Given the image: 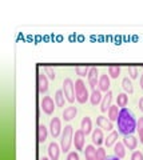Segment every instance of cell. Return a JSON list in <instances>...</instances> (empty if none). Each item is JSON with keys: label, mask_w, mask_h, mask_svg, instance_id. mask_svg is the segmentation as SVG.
<instances>
[{"label": "cell", "mask_w": 143, "mask_h": 160, "mask_svg": "<svg viewBox=\"0 0 143 160\" xmlns=\"http://www.w3.org/2000/svg\"><path fill=\"white\" fill-rule=\"evenodd\" d=\"M119 112H120V109L118 106H111L110 108H108V119L111 120V122H115V120H118V116H119Z\"/></svg>", "instance_id": "obj_26"}, {"label": "cell", "mask_w": 143, "mask_h": 160, "mask_svg": "<svg viewBox=\"0 0 143 160\" xmlns=\"http://www.w3.org/2000/svg\"><path fill=\"white\" fill-rule=\"evenodd\" d=\"M136 131L139 133V142L143 144V116L136 120Z\"/></svg>", "instance_id": "obj_28"}, {"label": "cell", "mask_w": 143, "mask_h": 160, "mask_svg": "<svg viewBox=\"0 0 143 160\" xmlns=\"http://www.w3.org/2000/svg\"><path fill=\"white\" fill-rule=\"evenodd\" d=\"M67 102L66 96H64V92L63 89H58L55 92V103H56V107H64V103Z\"/></svg>", "instance_id": "obj_22"}, {"label": "cell", "mask_w": 143, "mask_h": 160, "mask_svg": "<svg viewBox=\"0 0 143 160\" xmlns=\"http://www.w3.org/2000/svg\"><path fill=\"white\" fill-rule=\"evenodd\" d=\"M75 96L78 103L84 104L88 99H90V93H88V89L86 87L84 82L82 79H78L75 82Z\"/></svg>", "instance_id": "obj_3"}, {"label": "cell", "mask_w": 143, "mask_h": 160, "mask_svg": "<svg viewBox=\"0 0 143 160\" xmlns=\"http://www.w3.org/2000/svg\"><path fill=\"white\" fill-rule=\"evenodd\" d=\"M60 146H59L58 143L55 142H52L50 146H48V149H47V152H48V158H50L51 160H59V156H60Z\"/></svg>", "instance_id": "obj_9"}, {"label": "cell", "mask_w": 143, "mask_h": 160, "mask_svg": "<svg viewBox=\"0 0 143 160\" xmlns=\"http://www.w3.org/2000/svg\"><path fill=\"white\" fill-rule=\"evenodd\" d=\"M112 96H114L112 91H108V92L105 95V96H103V100H102V103H100V111H102V112H107L108 108L111 107Z\"/></svg>", "instance_id": "obj_14"}, {"label": "cell", "mask_w": 143, "mask_h": 160, "mask_svg": "<svg viewBox=\"0 0 143 160\" xmlns=\"http://www.w3.org/2000/svg\"><path fill=\"white\" fill-rule=\"evenodd\" d=\"M116 122H118V129L125 136L126 135H132L136 131V119L130 109L120 108V112Z\"/></svg>", "instance_id": "obj_1"}, {"label": "cell", "mask_w": 143, "mask_h": 160, "mask_svg": "<svg viewBox=\"0 0 143 160\" xmlns=\"http://www.w3.org/2000/svg\"><path fill=\"white\" fill-rule=\"evenodd\" d=\"M67 160H79V155H78V152H70L68 153V156H67Z\"/></svg>", "instance_id": "obj_34"}, {"label": "cell", "mask_w": 143, "mask_h": 160, "mask_svg": "<svg viewBox=\"0 0 143 160\" xmlns=\"http://www.w3.org/2000/svg\"><path fill=\"white\" fill-rule=\"evenodd\" d=\"M96 160H107V155H106V149L99 147L96 149Z\"/></svg>", "instance_id": "obj_30"}, {"label": "cell", "mask_w": 143, "mask_h": 160, "mask_svg": "<svg viewBox=\"0 0 143 160\" xmlns=\"http://www.w3.org/2000/svg\"><path fill=\"white\" fill-rule=\"evenodd\" d=\"M118 143V132L116 131H111V133L107 136V139L105 140V144H106V147H112V146H115V144Z\"/></svg>", "instance_id": "obj_23"}, {"label": "cell", "mask_w": 143, "mask_h": 160, "mask_svg": "<svg viewBox=\"0 0 143 160\" xmlns=\"http://www.w3.org/2000/svg\"><path fill=\"white\" fill-rule=\"evenodd\" d=\"M119 75H120V67H118V66L108 67V76H110V78L116 79Z\"/></svg>", "instance_id": "obj_27"}, {"label": "cell", "mask_w": 143, "mask_h": 160, "mask_svg": "<svg viewBox=\"0 0 143 160\" xmlns=\"http://www.w3.org/2000/svg\"><path fill=\"white\" fill-rule=\"evenodd\" d=\"M40 160H51V159H50V158H44V156H43Z\"/></svg>", "instance_id": "obj_38"}, {"label": "cell", "mask_w": 143, "mask_h": 160, "mask_svg": "<svg viewBox=\"0 0 143 160\" xmlns=\"http://www.w3.org/2000/svg\"><path fill=\"white\" fill-rule=\"evenodd\" d=\"M84 142H86V135L82 129H78L74 133V146H75L76 151H82L84 149Z\"/></svg>", "instance_id": "obj_5"}, {"label": "cell", "mask_w": 143, "mask_h": 160, "mask_svg": "<svg viewBox=\"0 0 143 160\" xmlns=\"http://www.w3.org/2000/svg\"><path fill=\"white\" fill-rule=\"evenodd\" d=\"M75 72H76V75H79V76H86V75H88V72H90V68H87V67H76Z\"/></svg>", "instance_id": "obj_31"}, {"label": "cell", "mask_w": 143, "mask_h": 160, "mask_svg": "<svg viewBox=\"0 0 143 160\" xmlns=\"http://www.w3.org/2000/svg\"><path fill=\"white\" fill-rule=\"evenodd\" d=\"M103 100V96H102V91L100 89H92V92L90 95V102L92 106H98L100 104Z\"/></svg>", "instance_id": "obj_18"}, {"label": "cell", "mask_w": 143, "mask_h": 160, "mask_svg": "<svg viewBox=\"0 0 143 160\" xmlns=\"http://www.w3.org/2000/svg\"><path fill=\"white\" fill-rule=\"evenodd\" d=\"M123 144H125L126 148H129L130 151H134V149H136V146H138V139L134 135H126V136L123 138Z\"/></svg>", "instance_id": "obj_13"}, {"label": "cell", "mask_w": 143, "mask_h": 160, "mask_svg": "<svg viewBox=\"0 0 143 160\" xmlns=\"http://www.w3.org/2000/svg\"><path fill=\"white\" fill-rule=\"evenodd\" d=\"M63 92H64V96H66V100L68 103H74L75 102V83L72 82L70 78L64 79L63 82Z\"/></svg>", "instance_id": "obj_4"}, {"label": "cell", "mask_w": 143, "mask_h": 160, "mask_svg": "<svg viewBox=\"0 0 143 160\" xmlns=\"http://www.w3.org/2000/svg\"><path fill=\"white\" fill-rule=\"evenodd\" d=\"M139 83H140V88L143 89V73H142V76H140V80H139Z\"/></svg>", "instance_id": "obj_37"}, {"label": "cell", "mask_w": 143, "mask_h": 160, "mask_svg": "<svg viewBox=\"0 0 143 160\" xmlns=\"http://www.w3.org/2000/svg\"><path fill=\"white\" fill-rule=\"evenodd\" d=\"M114 153H115V156H116V158L123 159V158L126 156V146H125L123 143L118 142L115 146H114Z\"/></svg>", "instance_id": "obj_20"}, {"label": "cell", "mask_w": 143, "mask_h": 160, "mask_svg": "<svg viewBox=\"0 0 143 160\" xmlns=\"http://www.w3.org/2000/svg\"><path fill=\"white\" fill-rule=\"evenodd\" d=\"M87 80H88V84L92 89H96V86L99 83V71H98L96 67H92L90 68V72L87 75Z\"/></svg>", "instance_id": "obj_8"}, {"label": "cell", "mask_w": 143, "mask_h": 160, "mask_svg": "<svg viewBox=\"0 0 143 160\" xmlns=\"http://www.w3.org/2000/svg\"><path fill=\"white\" fill-rule=\"evenodd\" d=\"M55 106L56 103L50 98V96H44L42 100V109L46 115H52L55 111Z\"/></svg>", "instance_id": "obj_7"}, {"label": "cell", "mask_w": 143, "mask_h": 160, "mask_svg": "<svg viewBox=\"0 0 143 160\" xmlns=\"http://www.w3.org/2000/svg\"><path fill=\"white\" fill-rule=\"evenodd\" d=\"M122 87L123 89H125L126 93H134V87H132V82L130 78H123L122 80Z\"/></svg>", "instance_id": "obj_25"}, {"label": "cell", "mask_w": 143, "mask_h": 160, "mask_svg": "<svg viewBox=\"0 0 143 160\" xmlns=\"http://www.w3.org/2000/svg\"><path fill=\"white\" fill-rule=\"evenodd\" d=\"M72 144H74V128H72V126H66L62 132V139H60L62 151L68 152L71 149Z\"/></svg>", "instance_id": "obj_2"}, {"label": "cell", "mask_w": 143, "mask_h": 160, "mask_svg": "<svg viewBox=\"0 0 143 160\" xmlns=\"http://www.w3.org/2000/svg\"><path fill=\"white\" fill-rule=\"evenodd\" d=\"M105 135H103L102 128H95L92 131V143L96 144V146H102L105 143Z\"/></svg>", "instance_id": "obj_15"}, {"label": "cell", "mask_w": 143, "mask_h": 160, "mask_svg": "<svg viewBox=\"0 0 143 160\" xmlns=\"http://www.w3.org/2000/svg\"><path fill=\"white\" fill-rule=\"evenodd\" d=\"M139 109L143 112V98H140V99H139Z\"/></svg>", "instance_id": "obj_35"}, {"label": "cell", "mask_w": 143, "mask_h": 160, "mask_svg": "<svg viewBox=\"0 0 143 160\" xmlns=\"http://www.w3.org/2000/svg\"><path fill=\"white\" fill-rule=\"evenodd\" d=\"M38 88L40 93H46L48 91V78L43 72H39L38 75Z\"/></svg>", "instance_id": "obj_10"}, {"label": "cell", "mask_w": 143, "mask_h": 160, "mask_svg": "<svg viewBox=\"0 0 143 160\" xmlns=\"http://www.w3.org/2000/svg\"><path fill=\"white\" fill-rule=\"evenodd\" d=\"M80 129L84 132L86 136L92 132V122H91V118L84 116V118L82 119V122H80Z\"/></svg>", "instance_id": "obj_16"}, {"label": "cell", "mask_w": 143, "mask_h": 160, "mask_svg": "<svg viewBox=\"0 0 143 160\" xmlns=\"http://www.w3.org/2000/svg\"><path fill=\"white\" fill-rule=\"evenodd\" d=\"M47 136H48L47 127L44 126V124H39V127H38V142L44 143L47 140Z\"/></svg>", "instance_id": "obj_19"}, {"label": "cell", "mask_w": 143, "mask_h": 160, "mask_svg": "<svg viewBox=\"0 0 143 160\" xmlns=\"http://www.w3.org/2000/svg\"><path fill=\"white\" fill-rule=\"evenodd\" d=\"M44 73H46V76L50 79V80H54L56 78V73H55V69L52 67H44Z\"/></svg>", "instance_id": "obj_29"}, {"label": "cell", "mask_w": 143, "mask_h": 160, "mask_svg": "<svg viewBox=\"0 0 143 160\" xmlns=\"http://www.w3.org/2000/svg\"><path fill=\"white\" fill-rule=\"evenodd\" d=\"M96 124H98V127L105 129V131H112V129H114V124H112V122L110 119L105 118V116H98Z\"/></svg>", "instance_id": "obj_11"}, {"label": "cell", "mask_w": 143, "mask_h": 160, "mask_svg": "<svg viewBox=\"0 0 143 160\" xmlns=\"http://www.w3.org/2000/svg\"><path fill=\"white\" fill-rule=\"evenodd\" d=\"M84 158L86 160H96V149L94 148V146H86L84 149Z\"/></svg>", "instance_id": "obj_24"}, {"label": "cell", "mask_w": 143, "mask_h": 160, "mask_svg": "<svg viewBox=\"0 0 143 160\" xmlns=\"http://www.w3.org/2000/svg\"><path fill=\"white\" fill-rule=\"evenodd\" d=\"M76 113H78V108L76 107H67L64 111H63V119L66 120V122H71V120L76 116Z\"/></svg>", "instance_id": "obj_17"}, {"label": "cell", "mask_w": 143, "mask_h": 160, "mask_svg": "<svg viewBox=\"0 0 143 160\" xmlns=\"http://www.w3.org/2000/svg\"><path fill=\"white\" fill-rule=\"evenodd\" d=\"M50 132H51L54 139L59 138V135L63 132L62 131V120L59 118H52L51 119V122H50Z\"/></svg>", "instance_id": "obj_6"}, {"label": "cell", "mask_w": 143, "mask_h": 160, "mask_svg": "<svg viewBox=\"0 0 143 160\" xmlns=\"http://www.w3.org/2000/svg\"><path fill=\"white\" fill-rule=\"evenodd\" d=\"M127 103H129V95L126 92H122L116 96V106L119 108H126Z\"/></svg>", "instance_id": "obj_21"}, {"label": "cell", "mask_w": 143, "mask_h": 160, "mask_svg": "<svg viewBox=\"0 0 143 160\" xmlns=\"http://www.w3.org/2000/svg\"><path fill=\"white\" fill-rule=\"evenodd\" d=\"M129 75H130V79H136L138 78V68L136 67H130L129 68Z\"/></svg>", "instance_id": "obj_32"}, {"label": "cell", "mask_w": 143, "mask_h": 160, "mask_svg": "<svg viewBox=\"0 0 143 160\" xmlns=\"http://www.w3.org/2000/svg\"><path fill=\"white\" fill-rule=\"evenodd\" d=\"M98 89H100L102 92H108L110 91V76L106 75H102L99 78V83H98Z\"/></svg>", "instance_id": "obj_12"}, {"label": "cell", "mask_w": 143, "mask_h": 160, "mask_svg": "<svg viewBox=\"0 0 143 160\" xmlns=\"http://www.w3.org/2000/svg\"><path fill=\"white\" fill-rule=\"evenodd\" d=\"M107 160H120L119 158H116V156H108Z\"/></svg>", "instance_id": "obj_36"}, {"label": "cell", "mask_w": 143, "mask_h": 160, "mask_svg": "<svg viewBox=\"0 0 143 160\" xmlns=\"http://www.w3.org/2000/svg\"><path fill=\"white\" fill-rule=\"evenodd\" d=\"M131 160H143V153L140 151H134L131 155Z\"/></svg>", "instance_id": "obj_33"}]
</instances>
